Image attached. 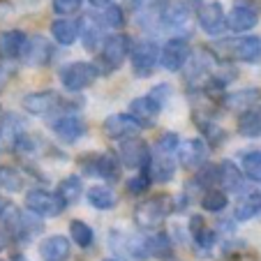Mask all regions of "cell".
Listing matches in <instances>:
<instances>
[{
  "mask_svg": "<svg viewBox=\"0 0 261 261\" xmlns=\"http://www.w3.org/2000/svg\"><path fill=\"white\" fill-rule=\"evenodd\" d=\"M190 44L182 37H171L167 44L162 46V54H160V65L169 72H180L190 60Z\"/></svg>",
  "mask_w": 261,
  "mask_h": 261,
  "instance_id": "obj_11",
  "label": "cell"
},
{
  "mask_svg": "<svg viewBox=\"0 0 261 261\" xmlns=\"http://www.w3.org/2000/svg\"><path fill=\"white\" fill-rule=\"evenodd\" d=\"M81 99H67L63 95H58L56 90H40V93H30L23 97V109L28 114L35 116H44V114H54V111H72L81 107Z\"/></svg>",
  "mask_w": 261,
  "mask_h": 261,
  "instance_id": "obj_1",
  "label": "cell"
},
{
  "mask_svg": "<svg viewBox=\"0 0 261 261\" xmlns=\"http://www.w3.org/2000/svg\"><path fill=\"white\" fill-rule=\"evenodd\" d=\"M256 21H259V10L254 5H245L236 0V7L227 16V28H231L233 33H247L256 25Z\"/></svg>",
  "mask_w": 261,
  "mask_h": 261,
  "instance_id": "obj_18",
  "label": "cell"
},
{
  "mask_svg": "<svg viewBox=\"0 0 261 261\" xmlns=\"http://www.w3.org/2000/svg\"><path fill=\"white\" fill-rule=\"evenodd\" d=\"M69 252H72L69 238L60 236V233H54L40 243V256L44 261H67Z\"/></svg>",
  "mask_w": 261,
  "mask_h": 261,
  "instance_id": "obj_22",
  "label": "cell"
},
{
  "mask_svg": "<svg viewBox=\"0 0 261 261\" xmlns=\"http://www.w3.org/2000/svg\"><path fill=\"white\" fill-rule=\"evenodd\" d=\"M201 206H203V211H208V213H222L229 206V197L224 190L211 188L201 194Z\"/></svg>",
  "mask_w": 261,
  "mask_h": 261,
  "instance_id": "obj_32",
  "label": "cell"
},
{
  "mask_svg": "<svg viewBox=\"0 0 261 261\" xmlns=\"http://www.w3.org/2000/svg\"><path fill=\"white\" fill-rule=\"evenodd\" d=\"M81 192H84V182H81L79 176H67L58 182V188H56V194L60 197V201L65 206H72L74 201H79Z\"/></svg>",
  "mask_w": 261,
  "mask_h": 261,
  "instance_id": "obj_27",
  "label": "cell"
},
{
  "mask_svg": "<svg viewBox=\"0 0 261 261\" xmlns=\"http://www.w3.org/2000/svg\"><path fill=\"white\" fill-rule=\"evenodd\" d=\"M102 261H120V259H102Z\"/></svg>",
  "mask_w": 261,
  "mask_h": 261,
  "instance_id": "obj_47",
  "label": "cell"
},
{
  "mask_svg": "<svg viewBox=\"0 0 261 261\" xmlns=\"http://www.w3.org/2000/svg\"><path fill=\"white\" fill-rule=\"evenodd\" d=\"M10 211H12L10 201H7V199H3V197H0V217H5Z\"/></svg>",
  "mask_w": 261,
  "mask_h": 261,
  "instance_id": "obj_43",
  "label": "cell"
},
{
  "mask_svg": "<svg viewBox=\"0 0 261 261\" xmlns=\"http://www.w3.org/2000/svg\"><path fill=\"white\" fill-rule=\"evenodd\" d=\"M169 213H171V199L167 194H155L134 208V222H137V227L153 231V229L162 227Z\"/></svg>",
  "mask_w": 261,
  "mask_h": 261,
  "instance_id": "obj_2",
  "label": "cell"
},
{
  "mask_svg": "<svg viewBox=\"0 0 261 261\" xmlns=\"http://www.w3.org/2000/svg\"><path fill=\"white\" fill-rule=\"evenodd\" d=\"M208 158V143L201 139H188V141H180L178 146V162L188 171H197L203 167Z\"/></svg>",
  "mask_w": 261,
  "mask_h": 261,
  "instance_id": "obj_15",
  "label": "cell"
},
{
  "mask_svg": "<svg viewBox=\"0 0 261 261\" xmlns=\"http://www.w3.org/2000/svg\"><path fill=\"white\" fill-rule=\"evenodd\" d=\"M197 19H199V28L206 35H220L227 28V14H224V10H222L217 0L203 3L201 10L197 12Z\"/></svg>",
  "mask_w": 261,
  "mask_h": 261,
  "instance_id": "obj_16",
  "label": "cell"
},
{
  "mask_svg": "<svg viewBox=\"0 0 261 261\" xmlns=\"http://www.w3.org/2000/svg\"><path fill=\"white\" fill-rule=\"evenodd\" d=\"M102 19H104V25H109V28L120 30L125 25V14H123V10H120L118 5H109L107 10H104Z\"/></svg>",
  "mask_w": 261,
  "mask_h": 261,
  "instance_id": "obj_37",
  "label": "cell"
},
{
  "mask_svg": "<svg viewBox=\"0 0 261 261\" xmlns=\"http://www.w3.org/2000/svg\"><path fill=\"white\" fill-rule=\"evenodd\" d=\"M7 229H10V233L16 241H30L35 233L42 231V222L30 211L23 213V211H19V208H12V211L7 213Z\"/></svg>",
  "mask_w": 261,
  "mask_h": 261,
  "instance_id": "obj_10",
  "label": "cell"
},
{
  "mask_svg": "<svg viewBox=\"0 0 261 261\" xmlns=\"http://www.w3.org/2000/svg\"><path fill=\"white\" fill-rule=\"evenodd\" d=\"M120 158L114 153H88L79 158V167L86 176H97L107 182H116L120 178Z\"/></svg>",
  "mask_w": 261,
  "mask_h": 261,
  "instance_id": "obj_4",
  "label": "cell"
},
{
  "mask_svg": "<svg viewBox=\"0 0 261 261\" xmlns=\"http://www.w3.org/2000/svg\"><path fill=\"white\" fill-rule=\"evenodd\" d=\"M69 236H72L74 245H79V247H84V250H86V247L93 245L95 233H93V229H90L84 220H72V222H69Z\"/></svg>",
  "mask_w": 261,
  "mask_h": 261,
  "instance_id": "obj_33",
  "label": "cell"
},
{
  "mask_svg": "<svg viewBox=\"0 0 261 261\" xmlns=\"http://www.w3.org/2000/svg\"><path fill=\"white\" fill-rule=\"evenodd\" d=\"M23 60L30 67H46L54 60V44L46 37L37 35V37L28 40V49L23 54Z\"/></svg>",
  "mask_w": 261,
  "mask_h": 261,
  "instance_id": "obj_20",
  "label": "cell"
},
{
  "mask_svg": "<svg viewBox=\"0 0 261 261\" xmlns=\"http://www.w3.org/2000/svg\"><path fill=\"white\" fill-rule=\"evenodd\" d=\"M150 173H148V169L146 171H139L137 176H132L127 180V192L129 194H143V192H148V188H150Z\"/></svg>",
  "mask_w": 261,
  "mask_h": 261,
  "instance_id": "obj_36",
  "label": "cell"
},
{
  "mask_svg": "<svg viewBox=\"0 0 261 261\" xmlns=\"http://www.w3.org/2000/svg\"><path fill=\"white\" fill-rule=\"evenodd\" d=\"M81 5H84V0H54V3H51L54 12L58 16H63V19L69 14H74V12H79Z\"/></svg>",
  "mask_w": 261,
  "mask_h": 261,
  "instance_id": "obj_38",
  "label": "cell"
},
{
  "mask_svg": "<svg viewBox=\"0 0 261 261\" xmlns=\"http://www.w3.org/2000/svg\"><path fill=\"white\" fill-rule=\"evenodd\" d=\"M88 203L97 211H111L116 206V194L107 185H93L88 190Z\"/></svg>",
  "mask_w": 261,
  "mask_h": 261,
  "instance_id": "obj_30",
  "label": "cell"
},
{
  "mask_svg": "<svg viewBox=\"0 0 261 261\" xmlns=\"http://www.w3.org/2000/svg\"><path fill=\"white\" fill-rule=\"evenodd\" d=\"M51 35H54V40L63 46L74 44V40L79 37V21L56 19L54 23H51Z\"/></svg>",
  "mask_w": 261,
  "mask_h": 261,
  "instance_id": "obj_26",
  "label": "cell"
},
{
  "mask_svg": "<svg viewBox=\"0 0 261 261\" xmlns=\"http://www.w3.org/2000/svg\"><path fill=\"white\" fill-rule=\"evenodd\" d=\"M217 188L224 190V192H241L243 171L231 160H222V162L217 164Z\"/></svg>",
  "mask_w": 261,
  "mask_h": 261,
  "instance_id": "obj_23",
  "label": "cell"
},
{
  "mask_svg": "<svg viewBox=\"0 0 261 261\" xmlns=\"http://www.w3.org/2000/svg\"><path fill=\"white\" fill-rule=\"evenodd\" d=\"M222 58L238 60V63H256L261 56V40L254 35H243V37H229L217 44Z\"/></svg>",
  "mask_w": 261,
  "mask_h": 261,
  "instance_id": "obj_3",
  "label": "cell"
},
{
  "mask_svg": "<svg viewBox=\"0 0 261 261\" xmlns=\"http://www.w3.org/2000/svg\"><path fill=\"white\" fill-rule=\"evenodd\" d=\"M261 213V192L252 190V192L241 194V199L236 201V220L247 222L252 217H256Z\"/></svg>",
  "mask_w": 261,
  "mask_h": 261,
  "instance_id": "obj_25",
  "label": "cell"
},
{
  "mask_svg": "<svg viewBox=\"0 0 261 261\" xmlns=\"http://www.w3.org/2000/svg\"><path fill=\"white\" fill-rule=\"evenodd\" d=\"M79 35L84 40V49L86 51H99L104 44V19L97 14H84L79 21Z\"/></svg>",
  "mask_w": 261,
  "mask_h": 261,
  "instance_id": "obj_14",
  "label": "cell"
},
{
  "mask_svg": "<svg viewBox=\"0 0 261 261\" xmlns=\"http://www.w3.org/2000/svg\"><path fill=\"white\" fill-rule=\"evenodd\" d=\"M160 54H162V49L155 42H150V40L137 42L132 46V51H129V63H132L134 74L141 76V79L150 76L155 72V67L160 65Z\"/></svg>",
  "mask_w": 261,
  "mask_h": 261,
  "instance_id": "obj_7",
  "label": "cell"
},
{
  "mask_svg": "<svg viewBox=\"0 0 261 261\" xmlns=\"http://www.w3.org/2000/svg\"><path fill=\"white\" fill-rule=\"evenodd\" d=\"M129 51H132V44H129V37L123 33L109 35L104 40L102 49H99V65H102V72H116V69L123 67V63L127 60Z\"/></svg>",
  "mask_w": 261,
  "mask_h": 261,
  "instance_id": "obj_6",
  "label": "cell"
},
{
  "mask_svg": "<svg viewBox=\"0 0 261 261\" xmlns=\"http://www.w3.org/2000/svg\"><path fill=\"white\" fill-rule=\"evenodd\" d=\"M238 132L250 139L261 137V111L259 109H250V111L238 116Z\"/></svg>",
  "mask_w": 261,
  "mask_h": 261,
  "instance_id": "obj_31",
  "label": "cell"
},
{
  "mask_svg": "<svg viewBox=\"0 0 261 261\" xmlns=\"http://www.w3.org/2000/svg\"><path fill=\"white\" fill-rule=\"evenodd\" d=\"M99 76V67L93 63H69L60 69V84L69 93H81V90L90 88Z\"/></svg>",
  "mask_w": 261,
  "mask_h": 261,
  "instance_id": "obj_5",
  "label": "cell"
},
{
  "mask_svg": "<svg viewBox=\"0 0 261 261\" xmlns=\"http://www.w3.org/2000/svg\"><path fill=\"white\" fill-rule=\"evenodd\" d=\"M160 111H162V104L158 99L150 97V95H141V97H134L129 102L127 114L137 120L139 127H153L160 118Z\"/></svg>",
  "mask_w": 261,
  "mask_h": 261,
  "instance_id": "obj_12",
  "label": "cell"
},
{
  "mask_svg": "<svg viewBox=\"0 0 261 261\" xmlns=\"http://www.w3.org/2000/svg\"><path fill=\"white\" fill-rule=\"evenodd\" d=\"M25 208L33 215H40V217H58L67 206L60 201V197L56 192L35 188L25 194Z\"/></svg>",
  "mask_w": 261,
  "mask_h": 261,
  "instance_id": "obj_8",
  "label": "cell"
},
{
  "mask_svg": "<svg viewBox=\"0 0 261 261\" xmlns=\"http://www.w3.org/2000/svg\"><path fill=\"white\" fill-rule=\"evenodd\" d=\"M5 247H7V233L0 231V252L5 250Z\"/></svg>",
  "mask_w": 261,
  "mask_h": 261,
  "instance_id": "obj_45",
  "label": "cell"
},
{
  "mask_svg": "<svg viewBox=\"0 0 261 261\" xmlns=\"http://www.w3.org/2000/svg\"><path fill=\"white\" fill-rule=\"evenodd\" d=\"M5 148H12V139L5 129L0 127V150H5Z\"/></svg>",
  "mask_w": 261,
  "mask_h": 261,
  "instance_id": "obj_42",
  "label": "cell"
},
{
  "mask_svg": "<svg viewBox=\"0 0 261 261\" xmlns=\"http://www.w3.org/2000/svg\"><path fill=\"white\" fill-rule=\"evenodd\" d=\"M194 123H197V127L201 129L203 141H206L211 148H217L227 141V132L215 123V118H194Z\"/></svg>",
  "mask_w": 261,
  "mask_h": 261,
  "instance_id": "obj_28",
  "label": "cell"
},
{
  "mask_svg": "<svg viewBox=\"0 0 261 261\" xmlns=\"http://www.w3.org/2000/svg\"><path fill=\"white\" fill-rule=\"evenodd\" d=\"M25 49H28V35L23 30H5L0 35V58L5 60L23 58Z\"/></svg>",
  "mask_w": 261,
  "mask_h": 261,
  "instance_id": "obj_21",
  "label": "cell"
},
{
  "mask_svg": "<svg viewBox=\"0 0 261 261\" xmlns=\"http://www.w3.org/2000/svg\"><path fill=\"white\" fill-rule=\"evenodd\" d=\"M14 261H28V259H23V256H19V259H14Z\"/></svg>",
  "mask_w": 261,
  "mask_h": 261,
  "instance_id": "obj_46",
  "label": "cell"
},
{
  "mask_svg": "<svg viewBox=\"0 0 261 261\" xmlns=\"http://www.w3.org/2000/svg\"><path fill=\"white\" fill-rule=\"evenodd\" d=\"M194 243H197V245L201 247V250H211V247H213V245H215V243H217V233L213 231L211 227H208L206 231H201V233H199L197 238H194Z\"/></svg>",
  "mask_w": 261,
  "mask_h": 261,
  "instance_id": "obj_39",
  "label": "cell"
},
{
  "mask_svg": "<svg viewBox=\"0 0 261 261\" xmlns=\"http://www.w3.org/2000/svg\"><path fill=\"white\" fill-rule=\"evenodd\" d=\"M243 169H245V173L252 178V180L261 182V150L245 153V158H243Z\"/></svg>",
  "mask_w": 261,
  "mask_h": 261,
  "instance_id": "obj_35",
  "label": "cell"
},
{
  "mask_svg": "<svg viewBox=\"0 0 261 261\" xmlns=\"http://www.w3.org/2000/svg\"><path fill=\"white\" fill-rule=\"evenodd\" d=\"M10 79H12V72L7 67H3V65H0V90L10 84Z\"/></svg>",
  "mask_w": 261,
  "mask_h": 261,
  "instance_id": "obj_41",
  "label": "cell"
},
{
  "mask_svg": "<svg viewBox=\"0 0 261 261\" xmlns=\"http://www.w3.org/2000/svg\"><path fill=\"white\" fill-rule=\"evenodd\" d=\"M261 99V93L256 88H243L236 93H227L220 97V107L229 109V111H236V114H245L250 109H256Z\"/></svg>",
  "mask_w": 261,
  "mask_h": 261,
  "instance_id": "obj_17",
  "label": "cell"
},
{
  "mask_svg": "<svg viewBox=\"0 0 261 261\" xmlns=\"http://www.w3.org/2000/svg\"><path fill=\"white\" fill-rule=\"evenodd\" d=\"M51 129H54V134L60 139V141L74 143V141H79V139L86 137L88 125H86V120L76 114H63L60 118H56L54 123H51Z\"/></svg>",
  "mask_w": 261,
  "mask_h": 261,
  "instance_id": "obj_13",
  "label": "cell"
},
{
  "mask_svg": "<svg viewBox=\"0 0 261 261\" xmlns=\"http://www.w3.org/2000/svg\"><path fill=\"white\" fill-rule=\"evenodd\" d=\"M102 129L109 139H129V137H137L141 127H139L137 120L129 114H114L102 123Z\"/></svg>",
  "mask_w": 261,
  "mask_h": 261,
  "instance_id": "obj_19",
  "label": "cell"
},
{
  "mask_svg": "<svg viewBox=\"0 0 261 261\" xmlns=\"http://www.w3.org/2000/svg\"><path fill=\"white\" fill-rule=\"evenodd\" d=\"M21 185H23V178H21V173L16 169H10V167L0 169V188L3 190L16 192V190H21Z\"/></svg>",
  "mask_w": 261,
  "mask_h": 261,
  "instance_id": "obj_34",
  "label": "cell"
},
{
  "mask_svg": "<svg viewBox=\"0 0 261 261\" xmlns=\"http://www.w3.org/2000/svg\"><path fill=\"white\" fill-rule=\"evenodd\" d=\"M120 162L127 169H134V171H146L150 167V160H153V153L143 139L139 137H129L120 143Z\"/></svg>",
  "mask_w": 261,
  "mask_h": 261,
  "instance_id": "obj_9",
  "label": "cell"
},
{
  "mask_svg": "<svg viewBox=\"0 0 261 261\" xmlns=\"http://www.w3.org/2000/svg\"><path fill=\"white\" fill-rule=\"evenodd\" d=\"M143 254L146 256H162V259L171 256V241H169L167 233L158 231V233H153V236L143 238Z\"/></svg>",
  "mask_w": 261,
  "mask_h": 261,
  "instance_id": "obj_29",
  "label": "cell"
},
{
  "mask_svg": "<svg viewBox=\"0 0 261 261\" xmlns=\"http://www.w3.org/2000/svg\"><path fill=\"white\" fill-rule=\"evenodd\" d=\"M150 178L158 182H169L176 173V162H173V153H160L155 150L153 160H150V167H148Z\"/></svg>",
  "mask_w": 261,
  "mask_h": 261,
  "instance_id": "obj_24",
  "label": "cell"
},
{
  "mask_svg": "<svg viewBox=\"0 0 261 261\" xmlns=\"http://www.w3.org/2000/svg\"><path fill=\"white\" fill-rule=\"evenodd\" d=\"M109 3L111 0H90V5H95V7H109Z\"/></svg>",
  "mask_w": 261,
  "mask_h": 261,
  "instance_id": "obj_44",
  "label": "cell"
},
{
  "mask_svg": "<svg viewBox=\"0 0 261 261\" xmlns=\"http://www.w3.org/2000/svg\"><path fill=\"white\" fill-rule=\"evenodd\" d=\"M208 229V224L203 222V217L201 215H192L190 217V233H192V238H197L201 231H206Z\"/></svg>",
  "mask_w": 261,
  "mask_h": 261,
  "instance_id": "obj_40",
  "label": "cell"
}]
</instances>
